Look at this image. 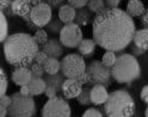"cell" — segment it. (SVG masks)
Returning <instances> with one entry per match:
<instances>
[{
  "mask_svg": "<svg viewBox=\"0 0 148 117\" xmlns=\"http://www.w3.org/2000/svg\"><path fill=\"white\" fill-rule=\"evenodd\" d=\"M86 72L90 77L91 86L100 84V85H104L108 87L111 84V79H112L111 68L106 67L101 61H98V60L91 61L86 68Z\"/></svg>",
  "mask_w": 148,
  "mask_h": 117,
  "instance_id": "8",
  "label": "cell"
},
{
  "mask_svg": "<svg viewBox=\"0 0 148 117\" xmlns=\"http://www.w3.org/2000/svg\"><path fill=\"white\" fill-rule=\"evenodd\" d=\"M93 13H92L88 7H82V8H79V10H77V14H75V21H74V23L78 24L80 28L81 26H86L88 25L90 23L93 22Z\"/></svg>",
  "mask_w": 148,
  "mask_h": 117,
  "instance_id": "18",
  "label": "cell"
},
{
  "mask_svg": "<svg viewBox=\"0 0 148 117\" xmlns=\"http://www.w3.org/2000/svg\"><path fill=\"white\" fill-rule=\"evenodd\" d=\"M34 40L36 41V43L40 46V48L42 47V46H44L45 43L48 42V32H47V30H45L44 28L43 29H38L35 34H34Z\"/></svg>",
  "mask_w": 148,
  "mask_h": 117,
  "instance_id": "27",
  "label": "cell"
},
{
  "mask_svg": "<svg viewBox=\"0 0 148 117\" xmlns=\"http://www.w3.org/2000/svg\"><path fill=\"white\" fill-rule=\"evenodd\" d=\"M96 46L97 43L93 38H84L78 47L79 54L84 57H91L96 51Z\"/></svg>",
  "mask_w": 148,
  "mask_h": 117,
  "instance_id": "20",
  "label": "cell"
},
{
  "mask_svg": "<svg viewBox=\"0 0 148 117\" xmlns=\"http://www.w3.org/2000/svg\"><path fill=\"white\" fill-rule=\"evenodd\" d=\"M82 86L75 78H66V80L63 81L61 92H62V97L66 98V99H74V98H78L79 94L81 93Z\"/></svg>",
  "mask_w": 148,
  "mask_h": 117,
  "instance_id": "12",
  "label": "cell"
},
{
  "mask_svg": "<svg viewBox=\"0 0 148 117\" xmlns=\"http://www.w3.org/2000/svg\"><path fill=\"white\" fill-rule=\"evenodd\" d=\"M135 31L133 18L118 7L104 8L92 22V36L97 46L115 53L122 51L133 42Z\"/></svg>",
  "mask_w": 148,
  "mask_h": 117,
  "instance_id": "1",
  "label": "cell"
},
{
  "mask_svg": "<svg viewBox=\"0 0 148 117\" xmlns=\"http://www.w3.org/2000/svg\"><path fill=\"white\" fill-rule=\"evenodd\" d=\"M12 104V96H7V94H4L0 97V105L1 106H5V107H10Z\"/></svg>",
  "mask_w": 148,
  "mask_h": 117,
  "instance_id": "36",
  "label": "cell"
},
{
  "mask_svg": "<svg viewBox=\"0 0 148 117\" xmlns=\"http://www.w3.org/2000/svg\"><path fill=\"white\" fill-rule=\"evenodd\" d=\"M141 23L145 25V28L148 29V8H146L145 13L141 16Z\"/></svg>",
  "mask_w": 148,
  "mask_h": 117,
  "instance_id": "42",
  "label": "cell"
},
{
  "mask_svg": "<svg viewBox=\"0 0 148 117\" xmlns=\"http://www.w3.org/2000/svg\"><path fill=\"white\" fill-rule=\"evenodd\" d=\"M32 73L30 67H14V69L11 73V79L12 81L17 85V86H24L27 85L31 79H32Z\"/></svg>",
  "mask_w": 148,
  "mask_h": 117,
  "instance_id": "13",
  "label": "cell"
},
{
  "mask_svg": "<svg viewBox=\"0 0 148 117\" xmlns=\"http://www.w3.org/2000/svg\"><path fill=\"white\" fill-rule=\"evenodd\" d=\"M146 11V7L141 0H129L127 4V10L125 12L130 16L132 18L134 17H141Z\"/></svg>",
  "mask_w": 148,
  "mask_h": 117,
  "instance_id": "21",
  "label": "cell"
},
{
  "mask_svg": "<svg viewBox=\"0 0 148 117\" xmlns=\"http://www.w3.org/2000/svg\"><path fill=\"white\" fill-rule=\"evenodd\" d=\"M81 117H104V115L101 111L96 109V107H90V109H87L81 115Z\"/></svg>",
  "mask_w": 148,
  "mask_h": 117,
  "instance_id": "32",
  "label": "cell"
},
{
  "mask_svg": "<svg viewBox=\"0 0 148 117\" xmlns=\"http://www.w3.org/2000/svg\"><path fill=\"white\" fill-rule=\"evenodd\" d=\"M140 97H141V101H142L143 103H146V104L148 105V85L143 86V88L141 90Z\"/></svg>",
  "mask_w": 148,
  "mask_h": 117,
  "instance_id": "38",
  "label": "cell"
},
{
  "mask_svg": "<svg viewBox=\"0 0 148 117\" xmlns=\"http://www.w3.org/2000/svg\"><path fill=\"white\" fill-rule=\"evenodd\" d=\"M112 79L119 84H130L141 75L140 64L133 54H122L117 56L116 64L111 68Z\"/></svg>",
  "mask_w": 148,
  "mask_h": 117,
  "instance_id": "4",
  "label": "cell"
},
{
  "mask_svg": "<svg viewBox=\"0 0 148 117\" xmlns=\"http://www.w3.org/2000/svg\"><path fill=\"white\" fill-rule=\"evenodd\" d=\"M19 92H21L22 94H24V96H30V90H29V87H27V85L21 86Z\"/></svg>",
  "mask_w": 148,
  "mask_h": 117,
  "instance_id": "43",
  "label": "cell"
},
{
  "mask_svg": "<svg viewBox=\"0 0 148 117\" xmlns=\"http://www.w3.org/2000/svg\"><path fill=\"white\" fill-rule=\"evenodd\" d=\"M75 14L77 10L69 4H64L59 8V18L63 24H71L75 21Z\"/></svg>",
  "mask_w": 148,
  "mask_h": 117,
  "instance_id": "17",
  "label": "cell"
},
{
  "mask_svg": "<svg viewBox=\"0 0 148 117\" xmlns=\"http://www.w3.org/2000/svg\"><path fill=\"white\" fill-rule=\"evenodd\" d=\"M41 50L44 51L49 57L60 59L63 55V46L58 38H49L48 42L41 47Z\"/></svg>",
  "mask_w": 148,
  "mask_h": 117,
  "instance_id": "14",
  "label": "cell"
},
{
  "mask_svg": "<svg viewBox=\"0 0 148 117\" xmlns=\"http://www.w3.org/2000/svg\"><path fill=\"white\" fill-rule=\"evenodd\" d=\"M116 60H117V55L115 51H111V50H106L103 56H101V62L109 68H112L114 65L116 64Z\"/></svg>",
  "mask_w": 148,
  "mask_h": 117,
  "instance_id": "26",
  "label": "cell"
},
{
  "mask_svg": "<svg viewBox=\"0 0 148 117\" xmlns=\"http://www.w3.org/2000/svg\"><path fill=\"white\" fill-rule=\"evenodd\" d=\"M132 53H133L134 56H140V55H142V54H145L146 51L143 49H140L138 47H136L135 44L133 43V46H132Z\"/></svg>",
  "mask_w": 148,
  "mask_h": 117,
  "instance_id": "40",
  "label": "cell"
},
{
  "mask_svg": "<svg viewBox=\"0 0 148 117\" xmlns=\"http://www.w3.org/2000/svg\"><path fill=\"white\" fill-rule=\"evenodd\" d=\"M30 69H31V73H32L34 78H42L44 75V73H45L43 65L36 64V62H34V64L30 66Z\"/></svg>",
  "mask_w": 148,
  "mask_h": 117,
  "instance_id": "30",
  "label": "cell"
},
{
  "mask_svg": "<svg viewBox=\"0 0 148 117\" xmlns=\"http://www.w3.org/2000/svg\"><path fill=\"white\" fill-rule=\"evenodd\" d=\"M67 4L73 6L75 10H79V8H82V7L87 6L88 0H67Z\"/></svg>",
  "mask_w": 148,
  "mask_h": 117,
  "instance_id": "33",
  "label": "cell"
},
{
  "mask_svg": "<svg viewBox=\"0 0 148 117\" xmlns=\"http://www.w3.org/2000/svg\"><path fill=\"white\" fill-rule=\"evenodd\" d=\"M78 99V103L81 104V105H91L92 102H91V87H84L82 88L81 93L79 94V97L77 98Z\"/></svg>",
  "mask_w": 148,
  "mask_h": 117,
  "instance_id": "28",
  "label": "cell"
},
{
  "mask_svg": "<svg viewBox=\"0 0 148 117\" xmlns=\"http://www.w3.org/2000/svg\"><path fill=\"white\" fill-rule=\"evenodd\" d=\"M78 81L84 86V85H86V84H90V77H88V74H87V72H84L82 74H80L78 78H75Z\"/></svg>",
  "mask_w": 148,
  "mask_h": 117,
  "instance_id": "37",
  "label": "cell"
},
{
  "mask_svg": "<svg viewBox=\"0 0 148 117\" xmlns=\"http://www.w3.org/2000/svg\"><path fill=\"white\" fill-rule=\"evenodd\" d=\"M41 50L34 36L24 32L10 35L4 42L6 62L13 67H30L36 54Z\"/></svg>",
  "mask_w": 148,
  "mask_h": 117,
  "instance_id": "2",
  "label": "cell"
},
{
  "mask_svg": "<svg viewBox=\"0 0 148 117\" xmlns=\"http://www.w3.org/2000/svg\"><path fill=\"white\" fill-rule=\"evenodd\" d=\"M36 103L32 96H24L21 92L12 94V104L8 107V117H35Z\"/></svg>",
  "mask_w": 148,
  "mask_h": 117,
  "instance_id": "5",
  "label": "cell"
},
{
  "mask_svg": "<svg viewBox=\"0 0 148 117\" xmlns=\"http://www.w3.org/2000/svg\"><path fill=\"white\" fill-rule=\"evenodd\" d=\"M27 1H30L31 5L34 6V5H37V4H40V3H43L44 0H27Z\"/></svg>",
  "mask_w": 148,
  "mask_h": 117,
  "instance_id": "46",
  "label": "cell"
},
{
  "mask_svg": "<svg viewBox=\"0 0 148 117\" xmlns=\"http://www.w3.org/2000/svg\"><path fill=\"white\" fill-rule=\"evenodd\" d=\"M59 40L62 43V46L66 48H78L81 41L84 40L81 28L75 23L64 24L60 32Z\"/></svg>",
  "mask_w": 148,
  "mask_h": 117,
  "instance_id": "9",
  "label": "cell"
},
{
  "mask_svg": "<svg viewBox=\"0 0 148 117\" xmlns=\"http://www.w3.org/2000/svg\"><path fill=\"white\" fill-rule=\"evenodd\" d=\"M86 68L85 59L80 54H68L61 60V73L66 78H78Z\"/></svg>",
  "mask_w": 148,
  "mask_h": 117,
  "instance_id": "7",
  "label": "cell"
},
{
  "mask_svg": "<svg viewBox=\"0 0 148 117\" xmlns=\"http://www.w3.org/2000/svg\"><path fill=\"white\" fill-rule=\"evenodd\" d=\"M11 6H12L14 16H18L21 18H23L24 16L30 14V12L32 10L31 3L27 1V0H13Z\"/></svg>",
  "mask_w": 148,
  "mask_h": 117,
  "instance_id": "16",
  "label": "cell"
},
{
  "mask_svg": "<svg viewBox=\"0 0 148 117\" xmlns=\"http://www.w3.org/2000/svg\"><path fill=\"white\" fill-rule=\"evenodd\" d=\"M133 43L140 49H143L145 51L148 50V29L142 28L135 31Z\"/></svg>",
  "mask_w": 148,
  "mask_h": 117,
  "instance_id": "22",
  "label": "cell"
},
{
  "mask_svg": "<svg viewBox=\"0 0 148 117\" xmlns=\"http://www.w3.org/2000/svg\"><path fill=\"white\" fill-rule=\"evenodd\" d=\"M6 17H11V16H14V13H13V10H12V6H10V7H7L6 10H4V11H1Z\"/></svg>",
  "mask_w": 148,
  "mask_h": 117,
  "instance_id": "45",
  "label": "cell"
},
{
  "mask_svg": "<svg viewBox=\"0 0 148 117\" xmlns=\"http://www.w3.org/2000/svg\"><path fill=\"white\" fill-rule=\"evenodd\" d=\"M27 87L30 90V96L36 97L42 93H45L47 90V83L43 78H32L31 81L27 84Z\"/></svg>",
  "mask_w": 148,
  "mask_h": 117,
  "instance_id": "19",
  "label": "cell"
},
{
  "mask_svg": "<svg viewBox=\"0 0 148 117\" xmlns=\"http://www.w3.org/2000/svg\"><path fill=\"white\" fill-rule=\"evenodd\" d=\"M44 3H47L51 8H60L67 3V0H44Z\"/></svg>",
  "mask_w": 148,
  "mask_h": 117,
  "instance_id": "35",
  "label": "cell"
},
{
  "mask_svg": "<svg viewBox=\"0 0 148 117\" xmlns=\"http://www.w3.org/2000/svg\"><path fill=\"white\" fill-rule=\"evenodd\" d=\"M13 0H0V11L6 10L7 7H10L12 5Z\"/></svg>",
  "mask_w": 148,
  "mask_h": 117,
  "instance_id": "41",
  "label": "cell"
},
{
  "mask_svg": "<svg viewBox=\"0 0 148 117\" xmlns=\"http://www.w3.org/2000/svg\"><path fill=\"white\" fill-rule=\"evenodd\" d=\"M44 80H45V83H47V90H45L44 94L48 98H54L59 94V92H61V88H62L63 81L66 80V77L62 73L53 74V75L47 74Z\"/></svg>",
  "mask_w": 148,
  "mask_h": 117,
  "instance_id": "11",
  "label": "cell"
},
{
  "mask_svg": "<svg viewBox=\"0 0 148 117\" xmlns=\"http://www.w3.org/2000/svg\"><path fill=\"white\" fill-rule=\"evenodd\" d=\"M7 116H8V109L0 105V117H7Z\"/></svg>",
  "mask_w": 148,
  "mask_h": 117,
  "instance_id": "44",
  "label": "cell"
},
{
  "mask_svg": "<svg viewBox=\"0 0 148 117\" xmlns=\"http://www.w3.org/2000/svg\"><path fill=\"white\" fill-rule=\"evenodd\" d=\"M73 117H77V116H73Z\"/></svg>",
  "mask_w": 148,
  "mask_h": 117,
  "instance_id": "48",
  "label": "cell"
},
{
  "mask_svg": "<svg viewBox=\"0 0 148 117\" xmlns=\"http://www.w3.org/2000/svg\"><path fill=\"white\" fill-rule=\"evenodd\" d=\"M43 67H44L45 74H49V75L58 74L61 70V61H59V59L56 57H48L47 61L44 62Z\"/></svg>",
  "mask_w": 148,
  "mask_h": 117,
  "instance_id": "23",
  "label": "cell"
},
{
  "mask_svg": "<svg viewBox=\"0 0 148 117\" xmlns=\"http://www.w3.org/2000/svg\"><path fill=\"white\" fill-rule=\"evenodd\" d=\"M63 26H64V24L61 22L60 18L53 16V18H51V21L49 22V24L45 26V30H47V32H49L51 35H58V34L60 35V32H61Z\"/></svg>",
  "mask_w": 148,
  "mask_h": 117,
  "instance_id": "24",
  "label": "cell"
},
{
  "mask_svg": "<svg viewBox=\"0 0 148 117\" xmlns=\"http://www.w3.org/2000/svg\"><path fill=\"white\" fill-rule=\"evenodd\" d=\"M49 56L45 54L44 51H42V50H40L38 53L36 54V56H35V60H34V62H36V64H40V65H44V62L47 61V59H48Z\"/></svg>",
  "mask_w": 148,
  "mask_h": 117,
  "instance_id": "34",
  "label": "cell"
},
{
  "mask_svg": "<svg viewBox=\"0 0 148 117\" xmlns=\"http://www.w3.org/2000/svg\"><path fill=\"white\" fill-rule=\"evenodd\" d=\"M103 109L108 117H133L136 110V104L128 91L116 90L109 93Z\"/></svg>",
  "mask_w": 148,
  "mask_h": 117,
  "instance_id": "3",
  "label": "cell"
},
{
  "mask_svg": "<svg viewBox=\"0 0 148 117\" xmlns=\"http://www.w3.org/2000/svg\"><path fill=\"white\" fill-rule=\"evenodd\" d=\"M0 21H1V37H0V41L1 42H5L6 38L8 37L10 35L8 34V25H7V18L6 16L1 12V16H0Z\"/></svg>",
  "mask_w": 148,
  "mask_h": 117,
  "instance_id": "29",
  "label": "cell"
},
{
  "mask_svg": "<svg viewBox=\"0 0 148 117\" xmlns=\"http://www.w3.org/2000/svg\"><path fill=\"white\" fill-rule=\"evenodd\" d=\"M109 92L106 90V86L104 85H93L91 86V102L93 105L99 106V105H104L105 102L108 101Z\"/></svg>",
  "mask_w": 148,
  "mask_h": 117,
  "instance_id": "15",
  "label": "cell"
},
{
  "mask_svg": "<svg viewBox=\"0 0 148 117\" xmlns=\"http://www.w3.org/2000/svg\"><path fill=\"white\" fill-rule=\"evenodd\" d=\"M145 116L148 117V106H147V109H146V111H145Z\"/></svg>",
  "mask_w": 148,
  "mask_h": 117,
  "instance_id": "47",
  "label": "cell"
},
{
  "mask_svg": "<svg viewBox=\"0 0 148 117\" xmlns=\"http://www.w3.org/2000/svg\"><path fill=\"white\" fill-rule=\"evenodd\" d=\"M87 7H88V10L96 16L99 12L103 11L104 8H106L105 0H88Z\"/></svg>",
  "mask_w": 148,
  "mask_h": 117,
  "instance_id": "25",
  "label": "cell"
},
{
  "mask_svg": "<svg viewBox=\"0 0 148 117\" xmlns=\"http://www.w3.org/2000/svg\"><path fill=\"white\" fill-rule=\"evenodd\" d=\"M121 4V0H105V5L109 8H117Z\"/></svg>",
  "mask_w": 148,
  "mask_h": 117,
  "instance_id": "39",
  "label": "cell"
},
{
  "mask_svg": "<svg viewBox=\"0 0 148 117\" xmlns=\"http://www.w3.org/2000/svg\"><path fill=\"white\" fill-rule=\"evenodd\" d=\"M0 74H1V88H0V94L4 96L7 91V87H8V79H7L6 72L4 68L0 69Z\"/></svg>",
  "mask_w": 148,
  "mask_h": 117,
  "instance_id": "31",
  "label": "cell"
},
{
  "mask_svg": "<svg viewBox=\"0 0 148 117\" xmlns=\"http://www.w3.org/2000/svg\"><path fill=\"white\" fill-rule=\"evenodd\" d=\"M42 117H72L71 105L63 97L48 98L42 107Z\"/></svg>",
  "mask_w": 148,
  "mask_h": 117,
  "instance_id": "6",
  "label": "cell"
},
{
  "mask_svg": "<svg viewBox=\"0 0 148 117\" xmlns=\"http://www.w3.org/2000/svg\"><path fill=\"white\" fill-rule=\"evenodd\" d=\"M51 10L53 8L44 1L37 4V5H34L32 10L30 12L31 21L38 26L40 29L45 28L53 18V11Z\"/></svg>",
  "mask_w": 148,
  "mask_h": 117,
  "instance_id": "10",
  "label": "cell"
}]
</instances>
